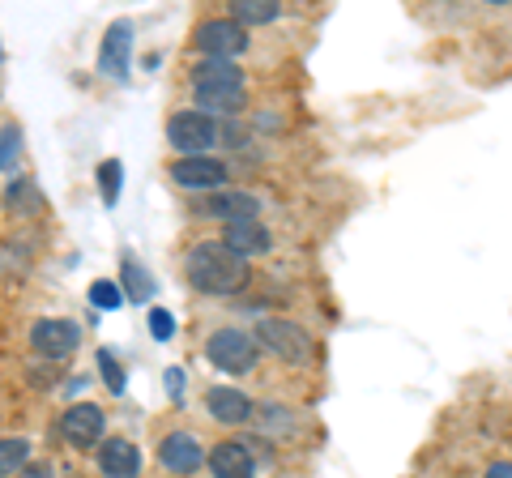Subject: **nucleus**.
I'll return each mask as SVG.
<instances>
[{
	"instance_id": "nucleus-1",
	"label": "nucleus",
	"mask_w": 512,
	"mask_h": 478,
	"mask_svg": "<svg viewBox=\"0 0 512 478\" xmlns=\"http://www.w3.org/2000/svg\"><path fill=\"white\" fill-rule=\"evenodd\" d=\"M184 274L201 295H239L248 286V261H239L218 239H205L188 252Z\"/></svg>"
},
{
	"instance_id": "nucleus-3",
	"label": "nucleus",
	"mask_w": 512,
	"mask_h": 478,
	"mask_svg": "<svg viewBox=\"0 0 512 478\" xmlns=\"http://www.w3.org/2000/svg\"><path fill=\"white\" fill-rule=\"evenodd\" d=\"M205 355H210L214 368L231 372V376H244V372L256 368L261 346H256L252 333H244V329H218V333H210V342H205Z\"/></svg>"
},
{
	"instance_id": "nucleus-28",
	"label": "nucleus",
	"mask_w": 512,
	"mask_h": 478,
	"mask_svg": "<svg viewBox=\"0 0 512 478\" xmlns=\"http://www.w3.org/2000/svg\"><path fill=\"white\" fill-rule=\"evenodd\" d=\"M180 385H184V372H180V368H171V372H167V389H171V397H180Z\"/></svg>"
},
{
	"instance_id": "nucleus-27",
	"label": "nucleus",
	"mask_w": 512,
	"mask_h": 478,
	"mask_svg": "<svg viewBox=\"0 0 512 478\" xmlns=\"http://www.w3.org/2000/svg\"><path fill=\"white\" fill-rule=\"evenodd\" d=\"M13 478H56V470L47 466V461H26V466L13 474Z\"/></svg>"
},
{
	"instance_id": "nucleus-9",
	"label": "nucleus",
	"mask_w": 512,
	"mask_h": 478,
	"mask_svg": "<svg viewBox=\"0 0 512 478\" xmlns=\"http://www.w3.org/2000/svg\"><path fill=\"white\" fill-rule=\"evenodd\" d=\"M30 346H35L43 359H64L82 346V329L73 321H39L30 329Z\"/></svg>"
},
{
	"instance_id": "nucleus-11",
	"label": "nucleus",
	"mask_w": 512,
	"mask_h": 478,
	"mask_svg": "<svg viewBox=\"0 0 512 478\" xmlns=\"http://www.w3.org/2000/svg\"><path fill=\"white\" fill-rule=\"evenodd\" d=\"M171 180L180 188H222V180H227V163H218V158H210V154L175 158Z\"/></svg>"
},
{
	"instance_id": "nucleus-8",
	"label": "nucleus",
	"mask_w": 512,
	"mask_h": 478,
	"mask_svg": "<svg viewBox=\"0 0 512 478\" xmlns=\"http://www.w3.org/2000/svg\"><path fill=\"white\" fill-rule=\"evenodd\" d=\"M201 218H222V222H244V218H256V210H261V201L248 197V193H231V188H214V193L197 197V205H192Z\"/></svg>"
},
{
	"instance_id": "nucleus-16",
	"label": "nucleus",
	"mask_w": 512,
	"mask_h": 478,
	"mask_svg": "<svg viewBox=\"0 0 512 478\" xmlns=\"http://www.w3.org/2000/svg\"><path fill=\"white\" fill-rule=\"evenodd\" d=\"M99 470L107 478H137L141 474V453L128 440L111 436V440H103V449H99Z\"/></svg>"
},
{
	"instance_id": "nucleus-18",
	"label": "nucleus",
	"mask_w": 512,
	"mask_h": 478,
	"mask_svg": "<svg viewBox=\"0 0 512 478\" xmlns=\"http://www.w3.org/2000/svg\"><path fill=\"white\" fill-rule=\"evenodd\" d=\"M282 13L278 0H235L231 5V22L235 26H265V22H274Z\"/></svg>"
},
{
	"instance_id": "nucleus-19",
	"label": "nucleus",
	"mask_w": 512,
	"mask_h": 478,
	"mask_svg": "<svg viewBox=\"0 0 512 478\" xmlns=\"http://www.w3.org/2000/svg\"><path fill=\"white\" fill-rule=\"evenodd\" d=\"M120 291L128 295V299H150V291H154V282H150V274H146V269H141L133 257H124L120 261Z\"/></svg>"
},
{
	"instance_id": "nucleus-20",
	"label": "nucleus",
	"mask_w": 512,
	"mask_h": 478,
	"mask_svg": "<svg viewBox=\"0 0 512 478\" xmlns=\"http://www.w3.org/2000/svg\"><path fill=\"white\" fill-rule=\"evenodd\" d=\"M30 461V444L22 436H9V440H0V478H13L22 466Z\"/></svg>"
},
{
	"instance_id": "nucleus-10",
	"label": "nucleus",
	"mask_w": 512,
	"mask_h": 478,
	"mask_svg": "<svg viewBox=\"0 0 512 478\" xmlns=\"http://www.w3.org/2000/svg\"><path fill=\"white\" fill-rule=\"evenodd\" d=\"M158 461H163L171 474H197L205 466V449L192 432H171L158 444Z\"/></svg>"
},
{
	"instance_id": "nucleus-24",
	"label": "nucleus",
	"mask_w": 512,
	"mask_h": 478,
	"mask_svg": "<svg viewBox=\"0 0 512 478\" xmlns=\"http://www.w3.org/2000/svg\"><path fill=\"white\" fill-rule=\"evenodd\" d=\"M90 299H94V308H120L124 304V291H120L116 282H94Z\"/></svg>"
},
{
	"instance_id": "nucleus-12",
	"label": "nucleus",
	"mask_w": 512,
	"mask_h": 478,
	"mask_svg": "<svg viewBox=\"0 0 512 478\" xmlns=\"http://www.w3.org/2000/svg\"><path fill=\"white\" fill-rule=\"evenodd\" d=\"M205 461H210V474L214 478H252V470H256L252 449H248L244 440H222V444H214Z\"/></svg>"
},
{
	"instance_id": "nucleus-6",
	"label": "nucleus",
	"mask_w": 512,
	"mask_h": 478,
	"mask_svg": "<svg viewBox=\"0 0 512 478\" xmlns=\"http://www.w3.org/2000/svg\"><path fill=\"white\" fill-rule=\"evenodd\" d=\"M103 427H107V414L94 402H77L60 414V432L73 449H94V444L103 440Z\"/></svg>"
},
{
	"instance_id": "nucleus-30",
	"label": "nucleus",
	"mask_w": 512,
	"mask_h": 478,
	"mask_svg": "<svg viewBox=\"0 0 512 478\" xmlns=\"http://www.w3.org/2000/svg\"><path fill=\"white\" fill-rule=\"evenodd\" d=\"M0 56H5V52H0Z\"/></svg>"
},
{
	"instance_id": "nucleus-14",
	"label": "nucleus",
	"mask_w": 512,
	"mask_h": 478,
	"mask_svg": "<svg viewBox=\"0 0 512 478\" xmlns=\"http://www.w3.org/2000/svg\"><path fill=\"white\" fill-rule=\"evenodd\" d=\"M205 410H210V419L227 423V427H239L252 419V397H244L239 389H210L205 393Z\"/></svg>"
},
{
	"instance_id": "nucleus-26",
	"label": "nucleus",
	"mask_w": 512,
	"mask_h": 478,
	"mask_svg": "<svg viewBox=\"0 0 512 478\" xmlns=\"http://www.w3.org/2000/svg\"><path fill=\"white\" fill-rule=\"evenodd\" d=\"M150 333H154L158 342H167L171 333H175V321H171V316H167L163 308H154V312H150Z\"/></svg>"
},
{
	"instance_id": "nucleus-25",
	"label": "nucleus",
	"mask_w": 512,
	"mask_h": 478,
	"mask_svg": "<svg viewBox=\"0 0 512 478\" xmlns=\"http://www.w3.org/2000/svg\"><path fill=\"white\" fill-rule=\"evenodd\" d=\"M218 141H222V146H244L248 129H244V124H235V120H222L218 124Z\"/></svg>"
},
{
	"instance_id": "nucleus-2",
	"label": "nucleus",
	"mask_w": 512,
	"mask_h": 478,
	"mask_svg": "<svg viewBox=\"0 0 512 478\" xmlns=\"http://www.w3.org/2000/svg\"><path fill=\"white\" fill-rule=\"evenodd\" d=\"M252 342H261L269 355H278L282 363H295V368L312 359V338H308V333H303L299 325L278 321V316H265V321H256Z\"/></svg>"
},
{
	"instance_id": "nucleus-13",
	"label": "nucleus",
	"mask_w": 512,
	"mask_h": 478,
	"mask_svg": "<svg viewBox=\"0 0 512 478\" xmlns=\"http://www.w3.org/2000/svg\"><path fill=\"white\" fill-rule=\"evenodd\" d=\"M128 56H133V26H128V22H111L107 39L99 47V73L124 77L128 73Z\"/></svg>"
},
{
	"instance_id": "nucleus-15",
	"label": "nucleus",
	"mask_w": 512,
	"mask_h": 478,
	"mask_svg": "<svg viewBox=\"0 0 512 478\" xmlns=\"http://www.w3.org/2000/svg\"><path fill=\"white\" fill-rule=\"evenodd\" d=\"M192 90H244V69L235 60H201L192 69Z\"/></svg>"
},
{
	"instance_id": "nucleus-4",
	"label": "nucleus",
	"mask_w": 512,
	"mask_h": 478,
	"mask_svg": "<svg viewBox=\"0 0 512 478\" xmlns=\"http://www.w3.org/2000/svg\"><path fill=\"white\" fill-rule=\"evenodd\" d=\"M167 141L180 150V158H197L210 146H218V124L201 116V111H175L167 120Z\"/></svg>"
},
{
	"instance_id": "nucleus-29",
	"label": "nucleus",
	"mask_w": 512,
	"mask_h": 478,
	"mask_svg": "<svg viewBox=\"0 0 512 478\" xmlns=\"http://www.w3.org/2000/svg\"><path fill=\"white\" fill-rule=\"evenodd\" d=\"M487 478H512V466L508 461H495V466L487 470Z\"/></svg>"
},
{
	"instance_id": "nucleus-23",
	"label": "nucleus",
	"mask_w": 512,
	"mask_h": 478,
	"mask_svg": "<svg viewBox=\"0 0 512 478\" xmlns=\"http://www.w3.org/2000/svg\"><path fill=\"white\" fill-rule=\"evenodd\" d=\"M18 154H22V133H18V129H13V124H9V129L0 133V171L18 163Z\"/></svg>"
},
{
	"instance_id": "nucleus-5",
	"label": "nucleus",
	"mask_w": 512,
	"mask_h": 478,
	"mask_svg": "<svg viewBox=\"0 0 512 478\" xmlns=\"http://www.w3.org/2000/svg\"><path fill=\"white\" fill-rule=\"evenodd\" d=\"M192 47L205 52V60H235L248 47V30L235 26L231 18H210L192 30Z\"/></svg>"
},
{
	"instance_id": "nucleus-21",
	"label": "nucleus",
	"mask_w": 512,
	"mask_h": 478,
	"mask_svg": "<svg viewBox=\"0 0 512 478\" xmlns=\"http://www.w3.org/2000/svg\"><path fill=\"white\" fill-rule=\"evenodd\" d=\"M120 175H124V167L116 163V158H107V163L99 167V188H103L107 205H116V197H120Z\"/></svg>"
},
{
	"instance_id": "nucleus-22",
	"label": "nucleus",
	"mask_w": 512,
	"mask_h": 478,
	"mask_svg": "<svg viewBox=\"0 0 512 478\" xmlns=\"http://www.w3.org/2000/svg\"><path fill=\"white\" fill-rule=\"evenodd\" d=\"M99 372H103V380H107L111 393H124V368L116 363V355H111V350H99Z\"/></svg>"
},
{
	"instance_id": "nucleus-7",
	"label": "nucleus",
	"mask_w": 512,
	"mask_h": 478,
	"mask_svg": "<svg viewBox=\"0 0 512 478\" xmlns=\"http://www.w3.org/2000/svg\"><path fill=\"white\" fill-rule=\"evenodd\" d=\"M218 244L227 252H235L239 261H248V257H265V252L274 248V235H269V227H261L256 218H244V222H227Z\"/></svg>"
},
{
	"instance_id": "nucleus-17",
	"label": "nucleus",
	"mask_w": 512,
	"mask_h": 478,
	"mask_svg": "<svg viewBox=\"0 0 512 478\" xmlns=\"http://www.w3.org/2000/svg\"><path fill=\"white\" fill-rule=\"evenodd\" d=\"M197 94V111L201 116H239L244 111V90H192Z\"/></svg>"
}]
</instances>
